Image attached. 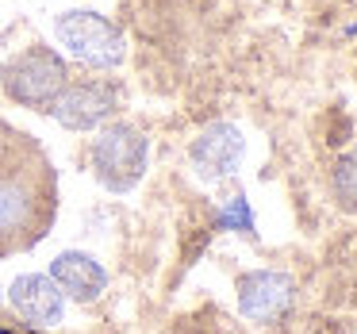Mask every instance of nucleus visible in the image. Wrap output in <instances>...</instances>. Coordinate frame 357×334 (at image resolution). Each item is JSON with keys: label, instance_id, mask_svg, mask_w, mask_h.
Here are the masks:
<instances>
[{"label": "nucleus", "instance_id": "7", "mask_svg": "<svg viewBox=\"0 0 357 334\" xmlns=\"http://www.w3.org/2000/svg\"><path fill=\"white\" fill-rule=\"evenodd\" d=\"M116 104H119L116 89L89 81V85H66L58 93V100L50 104V116L70 131H93L116 112Z\"/></svg>", "mask_w": 357, "mask_h": 334}, {"label": "nucleus", "instance_id": "5", "mask_svg": "<svg viewBox=\"0 0 357 334\" xmlns=\"http://www.w3.org/2000/svg\"><path fill=\"white\" fill-rule=\"evenodd\" d=\"M242 154H246V139L234 123H211L204 127L200 135L188 146V158H192L196 173L204 181H223L231 177L242 165Z\"/></svg>", "mask_w": 357, "mask_h": 334}, {"label": "nucleus", "instance_id": "1", "mask_svg": "<svg viewBox=\"0 0 357 334\" xmlns=\"http://www.w3.org/2000/svg\"><path fill=\"white\" fill-rule=\"evenodd\" d=\"M54 223V165L31 135L0 119V257L35 246Z\"/></svg>", "mask_w": 357, "mask_h": 334}, {"label": "nucleus", "instance_id": "10", "mask_svg": "<svg viewBox=\"0 0 357 334\" xmlns=\"http://www.w3.org/2000/svg\"><path fill=\"white\" fill-rule=\"evenodd\" d=\"M331 185H334V200L346 211H357V146H349L346 154L334 162Z\"/></svg>", "mask_w": 357, "mask_h": 334}, {"label": "nucleus", "instance_id": "4", "mask_svg": "<svg viewBox=\"0 0 357 334\" xmlns=\"http://www.w3.org/2000/svg\"><path fill=\"white\" fill-rule=\"evenodd\" d=\"M146 135L131 123H112L93 142V173L112 192H131L146 173Z\"/></svg>", "mask_w": 357, "mask_h": 334}, {"label": "nucleus", "instance_id": "3", "mask_svg": "<svg viewBox=\"0 0 357 334\" xmlns=\"http://www.w3.org/2000/svg\"><path fill=\"white\" fill-rule=\"evenodd\" d=\"M54 39L70 50V58L93 70H116L127 58V39L100 12H62L54 20Z\"/></svg>", "mask_w": 357, "mask_h": 334}, {"label": "nucleus", "instance_id": "11", "mask_svg": "<svg viewBox=\"0 0 357 334\" xmlns=\"http://www.w3.org/2000/svg\"><path fill=\"white\" fill-rule=\"evenodd\" d=\"M219 231H242V234H254V211H250V200L242 192H234L227 200L223 215H219Z\"/></svg>", "mask_w": 357, "mask_h": 334}, {"label": "nucleus", "instance_id": "9", "mask_svg": "<svg viewBox=\"0 0 357 334\" xmlns=\"http://www.w3.org/2000/svg\"><path fill=\"white\" fill-rule=\"evenodd\" d=\"M50 280H54V284L62 288V296H70V300L93 303V300H100L104 288H108V269H104L93 254H85V250H66V254H58L54 261H50Z\"/></svg>", "mask_w": 357, "mask_h": 334}, {"label": "nucleus", "instance_id": "2", "mask_svg": "<svg viewBox=\"0 0 357 334\" xmlns=\"http://www.w3.org/2000/svg\"><path fill=\"white\" fill-rule=\"evenodd\" d=\"M0 85L24 108L50 112L58 93L70 85V70L50 47H27L8 62V70H0Z\"/></svg>", "mask_w": 357, "mask_h": 334}, {"label": "nucleus", "instance_id": "12", "mask_svg": "<svg viewBox=\"0 0 357 334\" xmlns=\"http://www.w3.org/2000/svg\"><path fill=\"white\" fill-rule=\"evenodd\" d=\"M0 70H4V66H0Z\"/></svg>", "mask_w": 357, "mask_h": 334}, {"label": "nucleus", "instance_id": "8", "mask_svg": "<svg viewBox=\"0 0 357 334\" xmlns=\"http://www.w3.org/2000/svg\"><path fill=\"white\" fill-rule=\"evenodd\" d=\"M8 303L31 326H58L66 315V296L47 273H20L8 284Z\"/></svg>", "mask_w": 357, "mask_h": 334}, {"label": "nucleus", "instance_id": "6", "mask_svg": "<svg viewBox=\"0 0 357 334\" xmlns=\"http://www.w3.org/2000/svg\"><path fill=\"white\" fill-rule=\"evenodd\" d=\"M296 300V284L288 273L277 269H254L238 280V311L254 323H273L280 319Z\"/></svg>", "mask_w": 357, "mask_h": 334}]
</instances>
